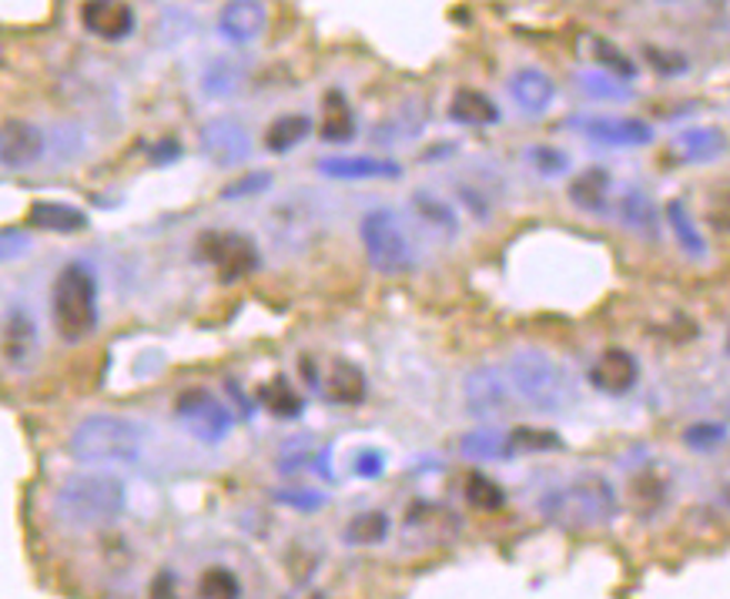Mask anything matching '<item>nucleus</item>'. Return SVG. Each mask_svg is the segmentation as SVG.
Here are the masks:
<instances>
[{
	"label": "nucleus",
	"mask_w": 730,
	"mask_h": 599,
	"mask_svg": "<svg viewBox=\"0 0 730 599\" xmlns=\"http://www.w3.org/2000/svg\"><path fill=\"white\" fill-rule=\"evenodd\" d=\"M509 382L523 403L539 416H564L580 403V388L564 362L539 348H523L506 362Z\"/></svg>",
	"instance_id": "1"
},
{
	"label": "nucleus",
	"mask_w": 730,
	"mask_h": 599,
	"mask_svg": "<svg viewBox=\"0 0 730 599\" xmlns=\"http://www.w3.org/2000/svg\"><path fill=\"white\" fill-rule=\"evenodd\" d=\"M539 512L550 526L580 536V532H590V529L614 522V516L620 512V499H617V489L610 479L590 473V476H580L567 486H557V489L546 493L539 499Z\"/></svg>",
	"instance_id": "2"
},
{
	"label": "nucleus",
	"mask_w": 730,
	"mask_h": 599,
	"mask_svg": "<svg viewBox=\"0 0 730 599\" xmlns=\"http://www.w3.org/2000/svg\"><path fill=\"white\" fill-rule=\"evenodd\" d=\"M124 483L108 473L71 476L54 499V512L68 529H108L124 516Z\"/></svg>",
	"instance_id": "3"
},
{
	"label": "nucleus",
	"mask_w": 730,
	"mask_h": 599,
	"mask_svg": "<svg viewBox=\"0 0 730 599\" xmlns=\"http://www.w3.org/2000/svg\"><path fill=\"white\" fill-rule=\"evenodd\" d=\"M51 318L61 342L78 345L98 328V278L84 262H68L51 285Z\"/></svg>",
	"instance_id": "4"
},
{
	"label": "nucleus",
	"mask_w": 730,
	"mask_h": 599,
	"mask_svg": "<svg viewBox=\"0 0 730 599\" xmlns=\"http://www.w3.org/2000/svg\"><path fill=\"white\" fill-rule=\"evenodd\" d=\"M141 449L144 429L124 416H88L71 436V456L91 466H131Z\"/></svg>",
	"instance_id": "5"
},
{
	"label": "nucleus",
	"mask_w": 730,
	"mask_h": 599,
	"mask_svg": "<svg viewBox=\"0 0 730 599\" xmlns=\"http://www.w3.org/2000/svg\"><path fill=\"white\" fill-rule=\"evenodd\" d=\"M358 235H362L365 258H369L373 272L396 278V275H409L416 268V242L396 212H389V209L369 212L362 219Z\"/></svg>",
	"instance_id": "6"
},
{
	"label": "nucleus",
	"mask_w": 730,
	"mask_h": 599,
	"mask_svg": "<svg viewBox=\"0 0 730 599\" xmlns=\"http://www.w3.org/2000/svg\"><path fill=\"white\" fill-rule=\"evenodd\" d=\"M199 258L215 268L222 285H235L262 265V252L245 232H202Z\"/></svg>",
	"instance_id": "7"
},
{
	"label": "nucleus",
	"mask_w": 730,
	"mask_h": 599,
	"mask_svg": "<svg viewBox=\"0 0 730 599\" xmlns=\"http://www.w3.org/2000/svg\"><path fill=\"white\" fill-rule=\"evenodd\" d=\"M174 416L205 446H219L222 439H229V433L235 426L232 413L219 403L209 388H185L181 392L174 398Z\"/></svg>",
	"instance_id": "8"
},
{
	"label": "nucleus",
	"mask_w": 730,
	"mask_h": 599,
	"mask_svg": "<svg viewBox=\"0 0 730 599\" xmlns=\"http://www.w3.org/2000/svg\"><path fill=\"white\" fill-rule=\"evenodd\" d=\"M513 382L509 372H499L493 365H483L466 375L463 395H466V409L476 423H503L513 413Z\"/></svg>",
	"instance_id": "9"
},
{
	"label": "nucleus",
	"mask_w": 730,
	"mask_h": 599,
	"mask_svg": "<svg viewBox=\"0 0 730 599\" xmlns=\"http://www.w3.org/2000/svg\"><path fill=\"white\" fill-rule=\"evenodd\" d=\"M199 148L215 167H239L252 158V138L239 118H212L199 131Z\"/></svg>",
	"instance_id": "10"
},
{
	"label": "nucleus",
	"mask_w": 730,
	"mask_h": 599,
	"mask_svg": "<svg viewBox=\"0 0 730 599\" xmlns=\"http://www.w3.org/2000/svg\"><path fill=\"white\" fill-rule=\"evenodd\" d=\"M41 352V332L34 315L24 305H11L0 325V355H4L8 372H24Z\"/></svg>",
	"instance_id": "11"
},
{
	"label": "nucleus",
	"mask_w": 730,
	"mask_h": 599,
	"mask_svg": "<svg viewBox=\"0 0 730 599\" xmlns=\"http://www.w3.org/2000/svg\"><path fill=\"white\" fill-rule=\"evenodd\" d=\"M78 18L88 34L108 44H121L138 31V14L128 0H81Z\"/></svg>",
	"instance_id": "12"
},
{
	"label": "nucleus",
	"mask_w": 730,
	"mask_h": 599,
	"mask_svg": "<svg viewBox=\"0 0 730 599\" xmlns=\"http://www.w3.org/2000/svg\"><path fill=\"white\" fill-rule=\"evenodd\" d=\"M219 38L232 48H249L268 31V8L265 0H229L219 11L215 24Z\"/></svg>",
	"instance_id": "13"
},
{
	"label": "nucleus",
	"mask_w": 730,
	"mask_h": 599,
	"mask_svg": "<svg viewBox=\"0 0 730 599\" xmlns=\"http://www.w3.org/2000/svg\"><path fill=\"white\" fill-rule=\"evenodd\" d=\"M48 138L38 124L24 118H8L0 131V164L4 171H28L44 158Z\"/></svg>",
	"instance_id": "14"
},
{
	"label": "nucleus",
	"mask_w": 730,
	"mask_h": 599,
	"mask_svg": "<svg viewBox=\"0 0 730 599\" xmlns=\"http://www.w3.org/2000/svg\"><path fill=\"white\" fill-rule=\"evenodd\" d=\"M574 128H580L587 138L610 144V148H643L653 141V128L640 118H614V114H597V118H574Z\"/></svg>",
	"instance_id": "15"
},
{
	"label": "nucleus",
	"mask_w": 730,
	"mask_h": 599,
	"mask_svg": "<svg viewBox=\"0 0 730 599\" xmlns=\"http://www.w3.org/2000/svg\"><path fill=\"white\" fill-rule=\"evenodd\" d=\"M315 171L322 177H335V181H393L403 177V164L393 158H373V154H335V158H322L315 164Z\"/></svg>",
	"instance_id": "16"
},
{
	"label": "nucleus",
	"mask_w": 730,
	"mask_h": 599,
	"mask_svg": "<svg viewBox=\"0 0 730 599\" xmlns=\"http://www.w3.org/2000/svg\"><path fill=\"white\" fill-rule=\"evenodd\" d=\"M587 382H590L597 392L620 398V395H627V392L637 388V382H640V362H637L627 348H607V352L590 365Z\"/></svg>",
	"instance_id": "17"
},
{
	"label": "nucleus",
	"mask_w": 730,
	"mask_h": 599,
	"mask_svg": "<svg viewBox=\"0 0 730 599\" xmlns=\"http://www.w3.org/2000/svg\"><path fill=\"white\" fill-rule=\"evenodd\" d=\"M365 392H369L365 372L348 358H332L328 368L318 375V395L332 406H362Z\"/></svg>",
	"instance_id": "18"
},
{
	"label": "nucleus",
	"mask_w": 730,
	"mask_h": 599,
	"mask_svg": "<svg viewBox=\"0 0 730 599\" xmlns=\"http://www.w3.org/2000/svg\"><path fill=\"white\" fill-rule=\"evenodd\" d=\"M509 98L516 101V108H519L523 114L539 118V114H546V111L554 108V101H557V84H554L550 74L539 71V68H523V71H516V74L509 78Z\"/></svg>",
	"instance_id": "19"
},
{
	"label": "nucleus",
	"mask_w": 730,
	"mask_h": 599,
	"mask_svg": "<svg viewBox=\"0 0 730 599\" xmlns=\"http://www.w3.org/2000/svg\"><path fill=\"white\" fill-rule=\"evenodd\" d=\"M617 219L623 229H630L633 235L647 238V242H657L660 238V212L653 205V197L640 187H630L620 194L617 202Z\"/></svg>",
	"instance_id": "20"
},
{
	"label": "nucleus",
	"mask_w": 730,
	"mask_h": 599,
	"mask_svg": "<svg viewBox=\"0 0 730 599\" xmlns=\"http://www.w3.org/2000/svg\"><path fill=\"white\" fill-rule=\"evenodd\" d=\"M610 184H614V177H610L607 167H587V171H580V174L570 181L567 194H570V202H574L580 212H587V215H607V212H610Z\"/></svg>",
	"instance_id": "21"
},
{
	"label": "nucleus",
	"mask_w": 730,
	"mask_h": 599,
	"mask_svg": "<svg viewBox=\"0 0 730 599\" xmlns=\"http://www.w3.org/2000/svg\"><path fill=\"white\" fill-rule=\"evenodd\" d=\"M28 225L51 235H78L88 229V212L68 202H34L28 212Z\"/></svg>",
	"instance_id": "22"
},
{
	"label": "nucleus",
	"mask_w": 730,
	"mask_h": 599,
	"mask_svg": "<svg viewBox=\"0 0 730 599\" xmlns=\"http://www.w3.org/2000/svg\"><path fill=\"white\" fill-rule=\"evenodd\" d=\"M499 104L476 88H459L449 101V121L463 128H493L499 124Z\"/></svg>",
	"instance_id": "23"
},
{
	"label": "nucleus",
	"mask_w": 730,
	"mask_h": 599,
	"mask_svg": "<svg viewBox=\"0 0 730 599\" xmlns=\"http://www.w3.org/2000/svg\"><path fill=\"white\" fill-rule=\"evenodd\" d=\"M258 406L268 416H275L282 423H292V419H298L305 413V398L295 392L292 378L285 372H278V375H272L268 382L258 385Z\"/></svg>",
	"instance_id": "24"
},
{
	"label": "nucleus",
	"mask_w": 730,
	"mask_h": 599,
	"mask_svg": "<svg viewBox=\"0 0 730 599\" xmlns=\"http://www.w3.org/2000/svg\"><path fill=\"white\" fill-rule=\"evenodd\" d=\"M318 138L328 144H348L355 138V114L348 108V98L332 88L322 98V121H318Z\"/></svg>",
	"instance_id": "25"
},
{
	"label": "nucleus",
	"mask_w": 730,
	"mask_h": 599,
	"mask_svg": "<svg viewBox=\"0 0 730 599\" xmlns=\"http://www.w3.org/2000/svg\"><path fill=\"white\" fill-rule=\"evenodd\" d=\"M249 78V61L239 58V54H225V58H215L205 74H202V91L209 98H232L235 91H242Z\"/></svg>",
	"instance_id": "26"
},
{
	"label": "nucleus",
	"mask_w": 730,
	"mask_h": 599,
	"mask_svg": "<svg viewBox=\"0 0 730 599\" xmlns=\"http://www.w3.org/2000/svg\"><path fill=\"white\" fill-rule=\"evenodd\" d=\"M677 151L690 164H707L727 151V134L720 128H690L677 134Z\"/></svg>",
	"instance_id": "27"
},
{
	"label": "nucleus",
	"mask_w": 730,
	"mask_h": 599,
	"mask_svg": "<svg viewBox=\"0 0 730 599\" xmlns=\"http://www.w3.org/2000/svg\"><path fill=\"white\" fill-rule=\"evenodd\" d=\"M389 532H393V522L383 509H365V512H358L345 522L342 542H348V546H379V542H386Z\"/></svg>",
	"instance_id": "28"
},
{
	"label": "nucleus",
	"mask_w": 730,
	"mask_h": 599,
	"mask_svg": "<svg viewBox=\"0 0 730 599\" xmlns=\"http://www.w3.org/2000/svg\"><path fill=\"white\" fill-rule=\"evenodd\" d=\"M564 449V439L554 429H536V426H513L506 433V453L513 456H543Z\"/></svg>",
	"instance_id": "29"
},
{
	"label": "nucleus",
	"mask_w": 730,
	"mask_h": 599,
	"mask_svg": "<svg viewBox=\"0 0 730 599\" xmlns=\"http://www.w3.org/2000/svg\"><path fill=\"white\" fill-rule=\"evenodd\" d=\"M312 134V118L308 114H282L265 128V148L272 154H288Z\"/></svg>",
	"instance_id": "30"
},
{
	"label": "nucleus",
	"mask_w": 730,
	"mask_h": 599,
	"mask_svg": "<svg viewBox=\"0 0 730 599\" xmlns=\"http://www.w3.org/2000/svg\"><path fill=\"white\" fill-rule=\"evenodd\" d=\"M587 44H590V58L604 68V71H610L614 78H620V81H637V61L627 54V51H620L614 41H607V38H600V34H590L587 38Z\"/></svg>",
	"instance_id": "31"
},
{
	"label": "nucleus",
	"mask_w": 730,
	"mask_h": 599,
	"mask_svg": "<svg viewBox=\"0 0 730 599\" xmlns=\"http://www.w3.org/2000/svg\"><path fill=\"white\" fill-rule=\"evenodd\" d=\"M663 215H667V225H670L677 245H680L690 258H703V255H707V245H703V238H700V232H697L693 215L687 212V205H683V202H667Z\"/></svg>",
	"instance_id": "32"
},
{
	"label": "nucleus",
	"mask_w": 730,
	"mask_h": 599,
	"mask_svg": "<svg viewBox=\"0 0 730 599\" xmlns=\"http://www.w3.org/2000/svg\"><path fill=\"white\" fill-rule=\"evenodd\" d=\"M577 88L587 94V98H594V101H630L633 98V91H630V84L627 81H620V78H614L610 71H580L577 74Z\"/></svg>",
	"instance_id": "33"
},
{
	"label": "nucleus",
	"mask_w": 730,
	"mask_h": 599,
	"mask_svg": "<svg viewBox=\"0 0 730 599\" xmlns=\"http://www.w3.org/2000/svg\"><path fill=\"white\" fill-rule=\"evenodd\" d=\"M463 496L479 512H499L506 506V489L496 479H489L486 473H469L466 486H463Z\"/></svg>",
	"instance_id": "34"
},
{
	"label": "nucleus",
	"mask_w": 730,
	"mask_h": 599,
	"mask_svg": "<svg viewBox=\"0 0 730 599\" xmlns=\"http://www.w3.org/2000/svg\"><path fill=\"white\" fill-rule=\"evenodd\" d=\"M703 222L717 235H730V177L713 181L703 194Z\"/></svg>",
	"instance_id": "35"
},
{
	"label": "nucleus",
	"mask_w": 730,
	"mask_h": 599,
	"mask_svg": "<svg viewBox=\"0 0 730 599\" xmlns=\"http://www.w3.org/2000/svg\"><path fill=\"white\" fill-rule=\"evenodd\" d=\"M413 202H416L419 219L429 222L433 229H439L443 235L453 238V235L459 232V219H456L453 205H446L443 197H436V194H429V191H416V194H413Z\"/></svg>",
	"instance_id": "36"
},
{
	"label": "nucleus",
	"mask_w": 730,
	"mask_h": 599,
	"mask_svg": "<svg viewBox=\"0 0 730 599\" xmlns=\"http://www.w3.org/2000/svg\"><path fill=\"white\" fill-rule=\"evenodd\" d=\"M242 592H245L242 579H239L232 569H225V566H212V569H205L202 579H199V596H212V599H239Z\"/></svg>",
	"instance_id": "37"
},
{
	"label": "nucleus",
	"mask_w": 730,
	"mask_h": 599,
	"mask_svg": "<svg viewBox=\"0 0 730 599\" xmlns=\"http://www.w3.org/2000/svg\"><path fill=\"white\" fill-rule=\"evenodd\" d=\"M463 453H466L469 459H509V453H506V433L476 429V433L463 436Z\"/></svg>",
	"instance_id": "38"
},
{
	"label": "nucleus",
	"mask_w": 730,
	"mask_h": 599,
	"mask_svg": "<svg viewBox=\"0 0 730 599\" xmlns=\"http://www.w3.org/2000/svg\"><path fill=\"white\" fill-rule=\"evenodd\" d=\"M526 161L543 177H560V174L570 171V154L554 148V144H533V148H526Z\"/></svg>",
	"instance_id": "39"
},
{
	"label": "nucleus",
	"mask_w": 730,
	"mask_h": 599,
	"mask_svg": "<svg viewBox=\"0 0 730 599\" xmlns=\"http://www.w3.org/2000/svg\"><path fill=\"white\" fill-rule=\"evenodd\" d=\"M727 439H730V433H727V426H720V423H693V426L683 433V446L693 449V453H703V456H710L713 449H720Z\"/></svg>",
	"instance_id": "40"
},
{
	"label": "nucleus",
	"mask_w": 730,
	"mask_h": 599,
	"mask_svg": "<svg viewBox=\"0 0 730 599\" xmlns=\"http://www.w3.org/2000/svg\"><path fill=\"white\" fill-rule=\"evenodd\" d=\"M643 61L653 68V74H660V78H680V74H687V68H690V61L680 54V51H667V48H657V44H647L643 48Z\"/></svg>",
	"instance_id": "41"
},
{
	"label": "nucleus",
	"mask_w": 730,
	"mask_h": 599,
	"mask_svg": "<svg viewBox=\"0 0 730 599\" xmlns=\"http://www.w3.org/2000/svg\"><path fill=\"white\" fill-rule=\"evenodd\" d=\"M633 499H637V509H640V506L657 509V506L667 499V483H663L660 476H653V473H640V476L633 479Z\"/></svg>",
	"instance_id": "42"
},
{
	"label": "nucleus",
	"mask_w": 730,
	"mask_h": 599,
	"mask_svg": "<svg viewBox=\"0 0 730 599\" xmlns=\"http://www.w3.org/2000/svg\"><path fill=\"white\" fill-rule=\"evenodd\" d=\"M268 184H272V171H249V174H242L239 181L225 184V187H222V197H225V202H232V197H249V194H262V191H265Z\"/></svg>",
	"instance_id": "43"
},
{
	"label": "nucleus",
	"mask_w": 730,
	"mask_h": 599,
	"mask_svg": "<svg viewBox=\"0 0 730 599\" xmlns=\"http://www.w3.org/2000/svg\"><path fill=\"white\" fill-rule=\"evenodd\" d=\"M272 499L285 502L292 509H302V512H315V509L325 506V496L315 493V489H278V493H272Z\"/></svg>",
	"instance_id": "44"
},
{
	"label": "nucleus",
	"mask_w": 730,
	"mask_h": 599,
	"mask_svg": "<svg viewBox=\"0 0 730 599\" xmlns=\"http://www.w3.org/2000/svg\"><path fill=\"white\" fill-rule=\"evenodd\" d=\"M355 473H358L362 479H379V476L386 473V459H383L379 453H373V449H365V453L355 459Z\"/></svg>",
	"instance_id": "45"
},
{
	"label": "nucleus",
	"mask_w": 730,
	"mask_h": 599,
	"mask_svg": "<svg viewBox=\"0 0 730 599\" xmlns=\"http://www.w3.org/2000/svg\"><path fill=\"white\" fill-rule=\"evenodd\" d=\"M181 158V144L174 141V138H161L154 148H151V161L154 164H171V161H178Z\"/></svg>",
	"instance_id": "46"
},
{
	"label": "nucleus",
	"mask_w": 730,
	"mask_h": 599,
	"mask_svg": "<svg viewBox=\"0 0 730 599\" xmlns=\"http://www.w3.org/2000/svg\"><path fill=\"white\" fill-rule=\"evenodd\" d=\"M0 245H4V262H14V255H18V229H8L4 238H0ZM21 245H28V238H21Z\"/></svg>",
	"instance_id": "47"
},
{
	"label": "nucleus",
	"mask_w": 730,
	"mask_h": 599,
	"mask_svg": "<svg viewBox=\"0 0 730 599\" xmlns=\"http://www.w3.org/2000/svg\"><path fill=\"white\" fill-rule=\"evenodd\" d=\"M151 592H154V596H158V592H161V596H171V592H174V589H171V576H161V579L154 576V582H151Z\"/></svg>",
	"instance_id": "48"
},
{
	"label": "nucleus",
	"mask_w": 730,
	"mask_h": 599,
	"mask_svg": "<svg viewBox=\"0 0 730 599\" xmlns=\"http://www.w3.org/2000/svg\"><path fill=\"white\" fill-rule=\"evenodd\" d=\"M720 496H723V506H727V509H730V483H727V486H723V493H720Z\"/></svg>",
	"instance_id": "49"
},
{
	"label": "nucleus",
	"mask_w": 730,
	"mask_h": 599,
	"mask_svg": "<svg viewBox=\"0 0 730 599\" xmlns=\"http://www.w3.org/2000/svg\"><path fill=\"white\" fill-rule=\"evenodd\" d=\"M727 352H730V335H727Z\"/></svg>",
	"instance_id": "50"
},
{
	"label": "nucleus",
	"mask_w": 730,
	"mask_h": 599,
	"mask_svg": "<svg viewBox=\"0 0 730 599\" xmlns=\"http://www.w3.org/2000/svg\"><path fill=\"white\" fill-rule=\"evenodd\" d=\"M195 4H205V0H195Z\"/></svg>",
	"instance_id": "51"
}]
</instances>
